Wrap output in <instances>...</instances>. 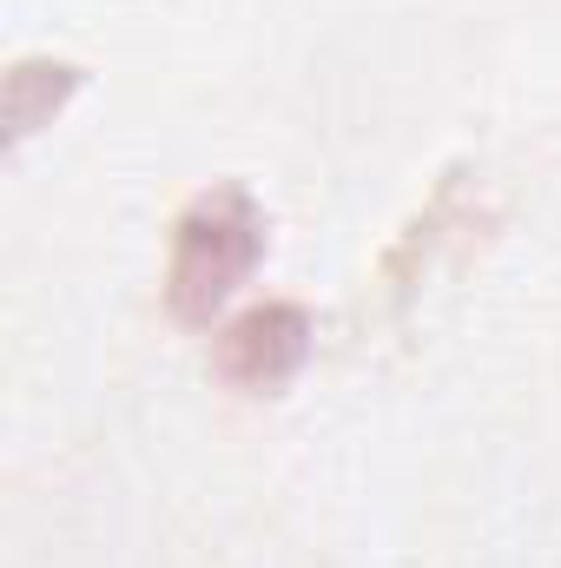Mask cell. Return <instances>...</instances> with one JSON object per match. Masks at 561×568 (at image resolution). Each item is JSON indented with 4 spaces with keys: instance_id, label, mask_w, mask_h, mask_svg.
Returning a JSON list of instances; mask_svg holds the SVG:
<instances>
[{
    "instance_id": "cell-1",
    "label": "cell",
    "mask_w": 561,
    "mask_h": 568,
    "mask_svg": "<svg viewBox=\"0 0 561 568\" xmlns=\"http://www.w3.org/2000/svg\"><path fill=\"white\" fill-rule=\"evenodd\" d=\"M265 258V212L245 185L198 192L178 225H172V258H165V311L178 324H212L232 291L258 272Z\"/></svg>"
},
{
    "instance_id": "cell-2",
    "label": "cell",
    "mask_w": 561,
    "mask_h": 568,
    "mask_svg": "<svg viewBox=\"0 0 561 568\" xmlns=\"http://www.w3.org/2000/svg\"><path fill=\"white\" fill-rule=\"evenodd\" d=\"M310 337H317V324H310L304 304H284V297L252 304V311H238V317L218 331V344H212V371H218L232 390L265 397V390H284V384L304 371Z\"/></svg>"
},
{
    "instance_id": "cell-3",
    "label": "cell",
    "mask_w": 561,
    "mask_h": 568,
    "mask_svg": "<svg viewBox=\"0 0 561 568\" xmlns=\"http://www.w3.org/2000/svg\"><path fill=\"white\" fill-rule=\"evenodd\" d=\"M80 87H86V73H80L73 60H13V73H7V93H0L7 145H27L40 126H53Z\"/></svg>"
}]
</instances>
